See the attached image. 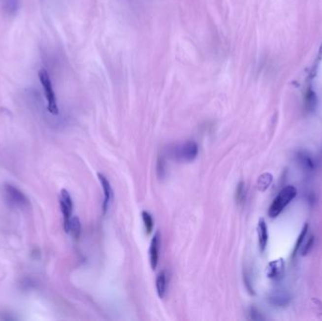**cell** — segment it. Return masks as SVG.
Listing matches in <instances>:
<instances>
[{
  "label": "cell",
  "mask_w": 322,
  "mask_h": 321,
  "mask_svg": "<svg viewBox=\"0 0 322 321\" xmlns=\"http://www.w3.org/2000/svg\"><path fill=\"white\" fill-rule=\"evenodd\" d=\"M297 196V189L293 186H288L284 188L276 198L273 200L268 209V216L270 218L278 217L283 210L289 205V203L295 199Z\"/></svg>",
  "instance_id": "1"
},
{
  "label": "cell",
  "mask_w": 322,
  "mask_h": 321,
  "mask_svg": "<svg viewBox=\"0 0 322 321\" xmlns=\"http://www.w3.org/2000/svg\"><path fill=\"white\" fill-rule=\"evenodd\" d=\"M39 79L41 85L43 87V93L47 101V109L52 115L59 114V107L57 104V98L54 92L53 84L50 78V75L45 69H41L39 71Z\"/></svg>",
  "instance_id": "2"
},
{
  "label": "cell",
  "mask_w": 322,
  "mask_h": 321,
  "mask_svg": "<svg viewBox=\"0 0 322 321\" xmlns=\"http://www.w3.org/2000/svg\"><path fill=\"white\" fill-rule=\"evenodd\" d=\"M3 194L9 205L16 208H26L31 205L29 198L15 186L6 183L3 186Z\"/></svg>",
  "instance_id": "3"
},
{
  "label": "cell",
  "mask_w": 322,
  "mask_h": 321,
  "mask_svg": "<svg viewBox=\"0 0 322 321\" xmlns=\"http://www.w3.org/2000/svg\"><path fill=\"white\" fill-rule=\"evenodd\" d=\"M198 152L197 143L193 140H189L183 144L176 145L172 150V156L176 160L191 162L196 159Z\"/></svg>",
  "instance_id": "4"
},
{
  "label": "cell",
  "mask_w": 322,
  "mask_h": 321,
  "mask_svg": "<svg viewBox=\"0 0 322 321\" xmlns=\"http://www.w3.org/2000/svg\"><path fill=\"white\" fill-rule=\"evenodd\" d=\"M60 204H61V210L64 216V227L66 233H69V225L70 221L72 218V212H73V200L66 190L61 191V196H60Z\"/></svg>",
  "instance_id": "5"
},
{
  "label": "cell",
  "mask_w": 322,
  "mask_h": 321,
  "mask_svg": "<svg viewBox=\"0 0 322 321\" xmlns=\"http://www.w3.org/2000/svg\"><path fill=\"white\" fill-rule=\"evenodd\" d=\"M161 245V235L160 231H157L151 240L150 249H149V258L152 268L155 270L159 264L160 257V249Z\"/></svg>",
  "instance_id": "6"
},
{
  "label": "cell",
  "mask_w": 322,
  "mask_h": 321,
  "mask_svg": "<svg viewBox=\"0 0 322 321\" xmlns=\"http://www.w3.org/2000/svg\"><path fill=\"white\" fill-rule=\"evenodd\" d=\"M285 261L283 258L276 259L274 261H271L268 265L267 268V276L268 278L274 280V281H280L283 279L285 275Z\"/></svg>",
  "instance_id": "7"
},
{
  "label": "cell",
  "mask_w": 322,
  "mask_h": 321,
  "mask_svg": "<svg viewBox=\"0 0 322 321\" xmlns=\"http://www.w3.org/2000/svg\"><path fill=\"white\" fill-rule=\"evenodd\" d=\"M98 176V179L99 181L101 183V186L103 188V192H104V203H103V211H104V214L107 213V209L110 205V203L112 202V199H113V191H112V188L110 186V183L107 180V177L102 174V173H98L97 174Z\"/></svg>",
  "instance_id": "8"
},
{
  "label": "cell",
  "mask_w": 322,
  "mask_h": 321,
  "mask_svg": "<svg viewBox=\"0 0 322 321\" xmlns=\"http://www.w3.org/2000/svg\"><path fill=\"white\" fill-rule=\"evenodd\" d=\"M291 297L285 290H276L268 297V302L277 307H286L290 304Z\"/></svg>",
  "instance_id": "9"
},
{
  "label": "cell",
  "mask_w": 322,
  "mask_h": 321,
  "mask_svg": "<svg viewBox=\"0 0 322 321\" xmlns=\"http://www.w3.org/2000/svg\"><path fill=\"white\" fill-rule=\"evenodd\" d=\"M258 234L260 251L263 253L266 250L268 239V226L264 218H260L258 221Z\"/></svg>",
  "instance_id": "10"
},
{
  "label": "cell",
  "mask_w": 322,
  "mask_h": 321,
  "mask_svg": "<svg viewBox=\"0 0 322 321\" xmlns=\"http://www.w3.org/2000/svg\"><path fill=\"white\" fill-rule=\"evenodd\" d=\"M0 8L8 16H15L21 9V0H0Z\"/></svg>",
  "instance_id": "11"
},
{
  "label": "cell",
  "mask_w": 322,
  "mask_h": 321,
  "mask_svg": "<svg viewBox=\"0 0 322 321\" xmlns=\"http://www.w3.org/2000/svg\"><path fill=\"white\" fill-rule=\"evenodd\" d=\"M297 161L301 165V168L308 172L315 171L317 167L316 161L307 152H303V151L299 152L297 154Z\"/></svg>",
  "instance_id": "12"
},
{
  "label": "cell",
  "mask_w": 322,
  "mask_h": 321,
  "mask_svg": "<svg viewBox=\"0 0 322 321\" xmlns=\"http://www.w3.org/2000/svg\"><path fill=\"white\" fill-rule=\"evenodd\" d=\"M318 105V98L317 95L312 89L311 86L307 88L306 94H305V99H304V107L307 112H313L316 110Z\"/></svg>",
  "instance_id": "13"
},
{
  "label": "cell",
  "mask_w": 322,
  "mask_h": 321,
  "mask_svg": "<svg viewBox=\"0 0 322 321\" xmlns=\"http://www.w3.org/2000/svg\"><path fill=\"white\" fill-rule=\"evenodd\" d=\"M156 288L159 297L161 299H164L167 292V272L165 270H162L158 275L156 281Z\"/></svg>",
  "instance_id": "14"
},
{
  "label": "cell",
  "mask_w": 322,
  "mask_h": 321,
  "mask_svg": "<svg viewBox=\"0 0 322 321\" xmlns=\"http://www.w3.org/2000/svg\"><path fill=\"white\" fill-rule=\"evenodd\" d=\"M69 233L75 240H78L81 235V224L77 217H72L69 225Z\"/></svg>",
  "instance_id": "15"
},
{
  "label": "cell",
  "mask_w": 322,
  "mask_h": 321,
  "mask_svg": "<svg viewBox=\"0 0 322 321\" xmlns=\"http://www.w3.org/2000/svg\"><path fill=\"white\" fill-rule=\"evenodd\" d=\"M273 180V176L272 174L268 173V172H266V173H263L262 175L259 176L258 180V190L262 193L266 192L269 188L270 184L272 182Z\"/></svg>",
  "instance_id": "16"
},
{
  "label": "cell",
  "mask_w": 322,
  "mask_h": 321,
  "mask_svg": "<svg viewBox=\"0 0 322 321\" xmlns=\"http://www.w3.org/2000/svg\"><path fill=\"white\" fill-rule=\"evenodd\" d=\"M308 229H309V225H308V224H305L304 226H303V228H302V230L301 231L300 236H299L298 239H297V241H296V244H295V248H294V251H293L292 257H296L297 253H298L299 251H301V245H302V243H303V241H304L305 236L307 235Z\"/></svg>",
  "instance_id": "17"
},
{
  "label": "cell",
  "mask_w": 322,
  "mask_h": 321,
  "mask_svg": "<svg viewBox=\"0 0 322 321\" xmlns=\"http://www.w3.org/2000/svg\"><path fill=\"white\" fill-rule=\"evenodd\" d=\"M246 187H245V183L239 182L237 185L236 192V203H238L239 205H242L245 200H246Z\"/></svg>",
  "instance_id": "18"
},
{
  "label": "cell",
  "mask_w": 322,
  "mask_h": 321,
  "mask_svg": "<svg viewBox=\"0 0 322 321\" xmlns=\"http://www.w3.org/2000/svg\"><path fill=\"white\" fill-rule=\"evenodd\" d=\"M141 216H142V220H143V224H144L146 233L148 235H150L152 231H153V228H154V220H153L150 213L147 212V211H142Z\"/></svg>",
  "instance_id": "19"
},
{
  "label": "cell",
  "mask_w": 322,
  "mask_h": 321,
  "mask_svg": "<svg viewBox=\"0 0 322 321\" xmlns=\"http://www.w3.org/2000/svg\"><path fill=\"white\" fill-rule=\"evenodd\" d=\"M314 242H315V237H314L313 236H311L310 237H309L308 241L306 242L305 246H303V248L301 249V251H300L302 257H305V256H307V255L310 253V251H311L312 248H313V246H314Z\"/></svg>",
  "instance_id": "20"
},
{
  "label": "cell",
  "mask_w": 322,
  "mask_h": 321,
  "mask_svg": "<svg viewBox=\"0 0 322 321\" xmlns=\"http://www.w3.org/2000/svg\"><path fill=\"white\" fill-rule=\"evenodd\" d=\"M249 315H250V319L253 320V321H263V320H265L263 315L257 308H254V307H252L250 309Z\"/></svg>",
  "instance_id": "21"
},
{
  "label": "cell",
  "mask_w": 322,
  "mask_h": 321,
  "mask_svg": "<svg viewBox=\"0 0 322 321\" xmlns=\"http://www.w3.org/2000/svg\"><path fill=\"white\" fill-rule=\"evenodd\" d=\"M158 172L160 177H163L165 173V162L162 158L159 159V164H158Z\"/></svg>",
  "instance_id": "22"
}]
</instances>
